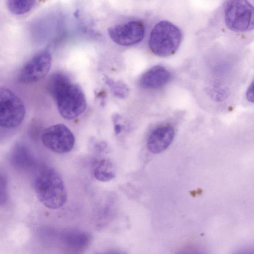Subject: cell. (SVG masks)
<instances>
[{
	"label": "cell",
	"mask_w": 254,
	"mask_h": 254,
	"mask_svg": "<svg viewBox=\"0 0 254 254\" xmlns=\"http://www.w3.org/2000/svg\"><path fill=\"white\" fill-rule=\"evenodd\" d=\"M41 138L47 148L59 154L66 153L72 150L75 141L72 132L63 124L54 125L46 128Z\"/></svg>",
	"instance_id": "cell-6"
},
{
	"label": "cell",
	"mask_w": 254,
	"mask_h": 254,
	"mask_svg": "<svg viewBox=\"0 0 254 254\" xmlns=\"http://www.w3.org/2000/svg\"><path fill=\"white\" fill-rule=\"evenodd\" d=\"M254 86H253V82H252L249 87L248 88L246 93V97L247 100L250 102L253 103L254 102Z\"/></svg>",
	"instance_id": "cell-17"
},
{
	"label": "cell",
	"mask_w": 254,
	"mask_h": 254,
	"mask_svg": "<svg viewBox=\"0 0 254 254\" xmlns=\"http://www.w3.org/2000/svg\"><path fill=\"white\" fill-rule=\"evenodd\" d=\"M105 82L110 88L113 94L120 99H125L128 97L130 89L128 85L121 80H115L105 76Z\"/></svg>",
	"instance_id": "cell-14"
},
{
	"label": "cell",
	"mask_w": 254,
	"mask_h": 254,
	"mask_svg": "<svg viewBox=\"0 0 254 254\" xmlns=\"http://www.w3.org/2000/svg\"><path fill=\"white\" fill-rule=\"evenodd\" d=\"M224 20L231 30L242 32L254 28V7L247 0H228L224 4Z\"/></svg>",
	"instance_id": "cell-4"
},
{
	"label": "cell",
	"mask_w": 254,
	"mask_h": 254,
	"mask_svg": "<svg viewBox=\"0 0 254 254\" xmlns=\"http://www.w3.org/2000/svg\"><path fill=\"white\" fill-rule=\"evenodd\" d=\"M234 254H254V252L253 250L247 248L239 250Z\"/></svg>",
	"instance_id": "cell-18"
},
{
	"label": "cell",
	"mask_w": 254,
	"mask_h": 254,
	"mask_svg": "<svg viewBox=\"0 0 254 254\" xmlns=\"http://www.w3.org/2000/svg\"><path fill=\"white\" fill-rule=\"evenodd\" d=\"M33 0H8L6 5L9 11L15 15H22L30 11L36 4Z\"/></svg>",
	"instance_id": "cell-12"
},
{
	"label": "cell",
	"mask_w": 254,
	"mask_h": 254,
	"mask_svg": "<svg viewBox=\"0 0 254 254\" xmlns=\"http://www.w3.org/2000/svg\"><path fill=\"white\" fill-rule=\"evenodd\" d=\"M174 136V131L171 126H160L154 129L148 136L147 148L153 153H161L169 147Z\"/></svg>",
	"instance_id": "cell-9"
},
{
	"label": "cell",
	"mask_w": 254,
	"mask_h": 254,
	"mask_svg": "<svg viewBox=\"0 0 254 254\" xmlns=\"http://www.w3.org/2000/svg\"><path fill=\"white\" fill-rule=\"evenodd\" d=\"M175 254H207L205 251L201 247L195 245H190L184 247Z\"/></svg>",
	"instance_id": "cell-16"
},
{
	"label": "cell",
	"mask_w": 254,
	"mask_h": 254,
	"mask_svg": "<svg viewBox=\"0 0 254 254\" xmlns=\"http://www.w3.org/2000/svg\"><path fill=\"white\" fill-rule=\"evenodd\" d=\"M171 76L170 72L166 68L157 65L147 70L141 76L139 83L144 89H158L167 84Z\"/></svg>",
	"instance_id": "cell-10"
},
{
	"label": "cell",
	"mask_w": 254,
	"mask_h": 254,
	"mask_svg": "<svg viewBox=\"0 0 254 254\" xmlns=\"http://www.w3.org/2000/svg\"><path fill=\"white\" fill-rule=\"evenodd\" d=\"M182 34L180 29L168 21L157 23L152 29L149 47L156 56L166 57L173 55L179 48Z\"/></svg>",
	"instance_id": "cell-3"
},
{
	"label": "cell",
	"mask_w": 254,
	"mask_h": 254,
	"mask_svg": "<svg viewBox=\"0 0 254 254\" xmlns=\"http://www.w3.org/2000/svg\"><path fill=\"white\" fill-rule=\"evenodd\" d=\"M12 160L18 167L27 168L33 163L32 156L27 148L23 145H17L13 152Z\"/></svg>",
	"instance_id": "cell-13"
},
{
	"label": "cell",
	"mask_w": 254,
	"mask_h": 254,
	"mask_svg": "<svg viewBox=\"0 0 254 254\" xmlns=\"http://www.w3.org/2000/svg\"><path fill=\"white\" fill-rule=\"evenodd\" d=\"M124 128L123 125L119 123H116L115 124L114 130L117 134H119L122 132Z\"/></svg>",
	"instance_id": "cell-19"
},
{
	"label": "cell",
	"mask_w": 254,
	"mask_h": 254,
	"mask_svg": "<svg viewBox=\"0 0 254 254\" xmlns=\"http://www.w3.org/2000/svg\"><path fill=\"white\" fill-rule=\"evenodd\" d=\"M49 83L50 91L63 118L71 120L84 112L87 106L84 93L67 76L55 73L51 77Z\"/></svg>",
	"instance_id": "cell-1"
},
{
	"label": "cell",
	"mask_w": 254,
	"mask_h": 254,
	"mask_svg": "<svg viewBox=\"0 0 254 254\" xmlns=\"http://www.w3.org/2000/svg\"><path fill=\"white\" fill-rule=\"evenodd\" d=\"M25 115L23 101L5 87H0V127L14 128L22 122Z\"/></svg>",
	"instance_id": "cell-5"
},
{
	"label": "cell",
	"mask_w": 254,
	"mask_h": 254,
	"mask_svg": "<svg viewBox=\"0 0 254 254\" xmlns=\"http://www.w3.org/2000/svg\"><path fill=\"white\" fill-rule=\"evenodd\" d=\"M52 62V55L49 51L39 52L23 65L18 75L19 81L31 83L41 80L49 72Z\"/></svg>",
	"instance_id": "cell-7"
},
{
	"label": "cell",
	"mask_w": 254,
	"mask_h": 254,
	"mask_svg": "<svg viewBox=\"0 0 254 254\" xmlns=\"http://www.w3.org/2000/svg\"><path fill=\"white\" fill-rule=\"evenodd\" d=\"M93 174L97 180L109 182L116 176L115 168L112 162L109 159H98L94 162Z\"/></svg>",
	"instance_id": "cell-11"
},
{
	"label": "cell",
	"mask_w": 254,
	"mask_h": 254,
	"mask_svg": "<svg viewBox=\"0 0 254 254\" xmlns=\"http://www.w3.org/2000/svg\"><path fill=\"white\" fill-rule=\"evenodd\" d=\"M8 198L7 182L4 175L0 172V205L6 203Z\"/></svg>",
	"instance_id": "cell-15"
},
{
	"label": "cell",
	"mask_w": 254,
	"mask_h": 254,
	"mask_svg": "<svg viewBox=\"0 0 254 254\" xmlns=\"http://www.w3.org/2000/svg\"><path fill=\"white\" fill-rule=\"evenodd\" d=\"M108 33L115 43L128 46L138 43L143 39L145 27L140 21H130L110 27Z\"/></svg>",
	"instance_id": "cell-8"
},
{
	"label": "cell",
	"mask_w": 254,
	"mask_h": 254,
	"mask_svg": "<svg viewBox=\"0 0 254 254\" xmlns=\"http://www.w3.org/2000/svg\"><path fill=\"white\" fill-rule=\"evenodd\" d=\"M34 188L36 195L45 207L56 209L67 200V192L61 175L54 169L46 168L35 178Z\"/></svg>",
	"instance_id": "cell-2"
}]
</instances>
